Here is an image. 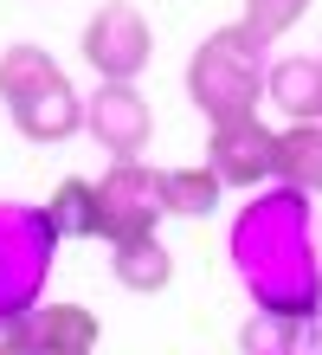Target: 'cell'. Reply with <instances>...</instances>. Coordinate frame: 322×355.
<instances>
[{
  "instance_id": "cell-1",
  "label": "cell",
  "mask_w": 322,
  "mask_h": 355,
  "mask_svg": "<svg viewBox=\"0 0 322 355\" xmlns=\"http://www.w3.org/2000/svg\"><path fill=\"white\" fill-rule=\"evenodd\" d=\"M232 271H239L251 310L271 317H296L303 323L322 304V245H316V214L303 194L290 187H258L245 200V214L232 220Z\"/></svg>"
},
{
  "instance_id": "cell-2",
  "label": "cell",
  "mask_w": 322,
  "mask_h": 355,
  "mask_svg": "<svg viewBox=\"0 0 322 355\" xmlns=\"http://www.w3.org/2000/svg\"><path fill=\"white\" fill-rule=\"evenodd\" d=\"M0 103H7L13 130L39 142V149H52V142L78 136L84 130V97L78 85L64 78V65L46 52V46H7L0 52Z\"/></svg>"
},
{
  "instance_id": "cell-3",
  "label": "cell",
  "mask_w": 322,
  "mask_h": 355,
  "mask_svg": "<svg viewBox=\"0 0 322 355\" xmlns=\"http://www.w3.org/2000/svg\"><path fill=\"white\" fill-rule=\"evenodd\" d=\"M265 71H271L265 46H258L245 26H220L187 58V97H193V110H200L206 123L251 116L258 97H265Z\"/></svg>"
},
{
  "instance_id": "cell-4",
  "label": "cell",
  "mask_w": 322,
  "mask_h": 355,
  "mask_svg": "<svg viewBox=\"0 0 322 355\" xmlns=\"http://www.w3.org/2000/svg\"><path fill=\"white\" fill-rule=\"evenodd\" d=\"M52 252H58V233L46 207L0 200V317L39 310V291L52 278Z\"/></svg>"
},
{
  "instance_id": "cell-5",
  "label": "cell",
  "mask_w": 322,
  "mask_h": 355,
  "mask_svg": "<svg viewBox=\"0 0 322 355\" xmlns=\"http://www.w3.org/2000/svg\"><path fill=\"white\" fill-rule=\"evenodd\" d=\"M84 65L97 71V85H136L155 58V33L136 0H103V7L84 19Z\"/></svg>"
},
{
  "instance_id": "cell-6",
  "label": "cell",
  "mask_w": 322,
  "mask_h": 355,
  "mask_svg": "<svg viewBox=\"0 0 322 355\" xmlns=\"http://www.w3.org/2000/svg\"><path fill=\"white\" fill-rule=\"evenodd\" d=\"M97 207H103V239L129 245V239H155L161 226V168L148 162H110L97 181Z\"/></svg>"
},
{
  "instance_id": "cell-7",
  "label": "cell",
  "mask_w": 322,
  "mask_h": 355,
  "mask_svg": "<svg viewBox=\"0 0 322 355\" xmlns=\"http://www.w3.org/2000/svg\"><path fill=\"white\" fill-rule=\"evenodd\" d=\"M84 136L110 162H142L148 136H155V110L136 85H97L84 97Z\"/></svg>"
},
{
  "instance_id": "cell-8",
  "label": "cell",
  "mask_w": 322,
  "mask_h": 355,
  "mask_svg": "<svg viewBox=\"0 0 322 355\" xmlns=\"http://www.w3.org/2000/svg\"><path fill=\"white\" fill-rule=\"evenodd\" d=\"M271 149H277V130L251 116H232V123H213L206 130V168L220 175V187H271Z\"/></svg>"
},
{
  "instance_id": "cell-9",
  "label": "cell",
  "mask_w": 322,
  "mask_h": 355,
  "mask_svg": "<svg viewBox=\"0 0 322 355\" xmlns=\"http://www.w3.org/2000/svg\"><path fill=\"white\" fill-rule=\"evenodd\" d=\"M271 181L290 194L316 200L322 194V123H284L271 149Z\"/></svg>"
},
{
  "instance_id": "cell-10",
  "label": "cell",
  "mask_w": 322,
  "mask_h": 355,
  "mask_svg": "<svg viewBox=\"0 0 322 355\" xmlns=\"http://www.w3.org/2000/svg\"><path fill=\"white\" fill-rule=\"evenodd\" d=\"M265 97L284 110V123H322V58H310V52L271 58Z\"/></svg>"
},
{
  "instance_id": "cell-11",
  "label": "cell",
  "mask_w": 322,
  "mask_h": 355,
  "mask_svg": "<svg viewBox=\"0 0 322 355\" xmlns=\"http://www.w3.org/2000/svg\"><path fill=\"white\" fill-rule=\"evenodd\" d=\"M97 336H103V323L84 304H39L26 355H97Z\"/></svg>"
},
{
  "instance_id": "cell-12",
  "label": "cell",
  "mask_w": 322,
  "mask_h": 355,
  "mask_svg": "<svg viewBox=\"0 0 322 355\" xmlns=\"http://www.w3.org/2000/svg\"><path fill=\"white\" fill-rule=\"evenodd\" d=\"M110 271H116L123 291L155 297V291L175 284V252H168L161 239H129V245H110Z\"/></svg>"
},
{
  "instance_id": "cell-13",
  "label": "cell",
  "mask_w": 322,
  "mask_h": 355,
  "mask_svg": "<svg viewBox=\"0 0 322 355\" xmlns=\"http://www.w3.org/2000/svg\"><path fill=\"white\" fill-rule=\"evenodd\" d=\"M46 220H52V233L58 239H103V207H97V181H58L52 187V200H46Z\"/></svg>"
},
{
  "instance_id": "cell-14",
  "label": "cell",
  "mask_w": 322,
  "mask_h": 355,
  "mask_svg": "<svg viewBox=\"0 0 322 355\" xmlns=\"http://www.w3.org/2000/svg\"><path fill=\"white\" fill-rule=\"evenodd\" d=\"M213 207H220V175L213 168H161V214L206 220Z\"/></svg>"
},
{
  "instance_id": "cell-15",
  "label": "cell",
  "mask_w": 322,
  "mask_h": 355,
  "mask_svg": "<svg viewBox=\"0 0 322 355\" xmlns=\"http://www.w3.org/2000/svg\"><path fill=\"white\" fill-rule=\"evenodd\" d=\"M296 343H303V323L296 317H271V310H251V323L239 336L245 355H296Z\"/></svg>"
},
{
  "instance_id": "cell-16",
  "label": "cell",
  "mask_w": 322,
  "mask_h": 355,
  "mask_svg": "<svg viewBox=\"0 0 322 355\" xmlns=\"http://www.w3.org/2000/svg\"><path fill=\"white\" fill-rule=\"evenodd\" d=\"M303 13H310V0H245V19H239V26L258 39V46H271V39H284Z\"/></svg>"
},
{
  "instance_id": "cell-17",
  "label": "cell",
  "mask_w": 322,
  "mask_h": 355,
  "mask_svg": "<svg viewBox=\"0 0 322 355\" xmlns=\"http://www.w3.org/2000/svg\"><path fill=\"white\" fill-rule=\"evenodd\" d=\"M26 336H33V310L26 317H0V355H26Z\"/></svg>"
},
{
  "instance_id": "cell-18",
  "label": "cell",
  "mask_w": 322,
  "mask_h": 355,
  "mask_svg": "<svg viewBox=\"0 0 322 355\" xmlns=\"http://www.w3.org/2000/svg\"><path fill=\"white\" fill-rule=\"evenodd\" d=\"M296 355H322V304L303 317V343H296Z\"/></svg>"
},
{
  "instance_id": "cell-19",
  "label": "cell",
  "mask_w": 322,
  "mask_h": 355,
  "mask_svg": "<svg viewBox=\"0 0 322 355\" xmlns=\"http://www.w3.org/2000/svg\"><path fill=\"white\" fill-rule=\"evenodd\" d=\"M316 58H322V52H316Z\"/></svg>"
}]
</instances>
